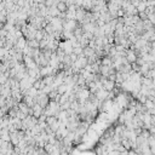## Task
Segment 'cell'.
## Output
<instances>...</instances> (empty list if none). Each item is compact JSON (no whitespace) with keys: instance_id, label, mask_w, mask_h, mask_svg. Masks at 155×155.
Here are the masks:
<instances>
[{"instance_id":"1","label":"cell","mask_w":155,"mask_h":155,"mask_svg":"<svg viewBox=\"0 0 155 155\" xmlns=\"http://www.w3.org/2000/svg\"><path fill=\"white\" fill-rule=\"evenodd\" d=\"M125 57H126L127 62H128V63H131V64H132V63H134L136 61H137V55H136L134 50H132V49L126 51V56H125Z\"/></svg>"},{"instance_id":"2","label":"cell","mask_w":155,"mask_h":155,"mask_svg":"<svg viewBox=\"0 0 155 155\" xmlns=\"http://www.w3.org/2000/svg\"><path fill=\"white\" fill-rule=\"evenodd\" d=\"M94 94H96V98L98 100V101H104V100H108L109 92H108L107 90H104V89H100Z\"/></svg>"},{"instance_id":"3","label":"cell","mask_w":155,"mask_h":155,"mask_svg":"<svg viewBox=\"0 0 155 155\" xmlns=\"http://www.w3.org/2000/svg\"><path fill=\"white\" fill-rule=\"evenodd\" d=\"M116 102H118L119 104H121L123 107H127L128 100L126 98V96H125V94H119L118 97H116Z\"/></svg>"},{"instance_id":"4","label":"cell","mask_w":155,"mask_h":155,"mask_svg":"<svg viewBox=\"0 0 155 155\" xmlns=\"http://www.w3.org/2000/svg\"><path fill=\"white\" fill-rule=\"evenodd\" d=\"M56 9L60 12H66L68 10V5L64 1H57L56 3Z\"/></svg>"},{"instance_id":"5","label":"cell","mask_w":155,"mask_h":155,"mask_svg":"<svg viewBox=\"0 0 155 155\" xmlns=\"http://www.w3.org/2000/svg\"><path fill=\"white\" fill-rule=\"evenodd\" d=\"M101 63H102V66H108V67H111V66H113V61H111V57L107 56V57L102 58Z\"/></svg>"},{"instance_id":"6","label":"cell","mask_w":155,"mask_h":155,"mask_svg":"<svg viewBox=\"0 0 155 155\" xmlns=\"http://www.w3.org/2000/svg\"><path fill=\"white\" fill-rule=\"evenodd\" d=\"M27 46V43L23 38H19L18 39V41H17V49L18 50H24V47Z\"/></svg>"},{"instance_id":"7","label":"cell","mask_w":155,"mask_h":155,"mask_svg":"<svg viewBox=\"0 0 155 155\" xmlns=\"http://www.w3.org/2000/svg\"><path fill=\"white\" fill-rule=\"evenodd\" d=\"M28 46L30 49H39V41L35 40V39H32V40L28 41Z\"/></svg>"},{"instance_id":"8","label":"cell","mask_w":155,"mask_h":155,"mask_svg":"<svg viewBox=\"0 0 155 155\" xmlns=\"http://www.w3.org/2000/svg\"><path fill=\"white\" fill-rule=\"evenodd\" d=\"M6 80H7V79H6L5 75H0V84H4Z\"/></svg>"},{"instance_id":"9","label":"cell","mask_w":155,"mask_h":155,"mask_svg":"<svg viewBox=\"0 0 155 155\" xmlns=\"http://www.w3.org/2000/svg\"><path fill=\"white\" fill-rule=\"evenodd\" d=\"M148 113H149L150 115H155V104H154V107H153L150 110H148Z\"/></svg>"},{"instance_id":"10","label":"cell","mask_w":155,"mask_h":155,"mask_svg":"<svg viewBox=\"0 0 155 155\" xmlns=\"http://www.w3.org/2000/svg\"><path fill=\"white\" fill-rule=\"evenodd\" d=\"M155 124V115H151V125Z\"/></svg>"},{"instance_id":"11","label":"cell","mask_w":155,"mask_h":155,"mask_svg":"<svg viewBox=\"0 0 155 155\" xmlns=\"http://www.w3.org/2000/svg\"><path fill=\"white\" fill-rule=\"evenodd\" d=\"M153 13L155 15V6H154V10H153Z\"/></svg>"},{"instance_id":"12","label":"cell","mask_w":155,"mask_h":155,"mask_svg":"<svg viewBox=\"0 0 155 155\" xmlns=\"http://www.w3.org/2000/svg\"><path fill=\"white\" fill-rule=\"evenodd\" d=\"M154 126H155V124H154Z\"/></svg>"}]
</instances>
